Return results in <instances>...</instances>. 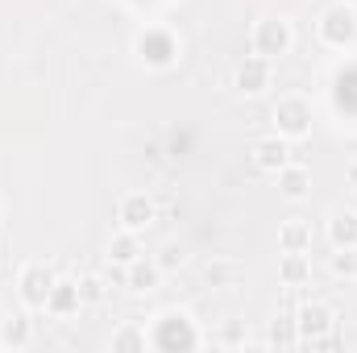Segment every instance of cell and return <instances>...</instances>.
I'll return each mask as SVG.
<instances>
[{"mask_svg":"<svg viewBox=\"0 0 357 353\" xmlns=\"http://www.w3.org/2000/svg\"><path fill=\"white\" fill-rule=\"evenodd\" d=\"M278 241H282V254H303V250L312 246V229H307L303 220H291V225H282Z\"/></svg>","mask_w":357,"mask_h":353,"instance_id":"obj_12","label":"cell"},{"mask_svg":"<svg viewBox=\"0 0 357 353\" xmlns=\"http://www.w3.org/2000/svg\"><path fill=\"white\" fill-rule=\"evenodd\" d=\"M328 241L337 250H357V216L354 212H337L328 220Z\"/></svg>","mask_w":357,"mask_h":353,"instance_id":"obj_10","label":"cell"},{"mask_svg":"<svg viewBox=\"0 0 357 353\" xmlns=\"http://www.w3.org/2000/svg\"><path fill=\"white\" fill-rule=\"evenodd\" d=\"M84 299H79V283H54L50 287V299H46V308H54V312H75Z\"/></svg>","mask_w":357,"mask_h":353,"instance_id":"obj_13","label":"cell"},{"mask_svg":"<svg viewBox=\"0 0 357 353\" xmlns=\"http://www.w3.org/2000/svg\"><path fill=\"white\" fill-rule=\"evenodd\" d=\"M0 333H4V341H8V345H29V320H25V316L4 320V324H0Z\"/></svg>","mask_w":357,"mask_h":353,"instance_id":"obj_19","label":"cell"},{"mask_svg":"<svg viewBox=\"0 0 357 353\" xmlns=\"http://www.w3.org/2000/svg\"><path fill=\"white\" fill-rule=\"evenodd\" d=\"M158 270H162V266L146 262V258H133V262L125 266V287H129V291H150V287L158 283Z\"/></svg>","mask_w":357,"mask_h":353,"instance_id":"obj_11","label":"cell"},{"mask_svg":"<svg viewBox=\"0 0 357 353\" xmlns=\"http://www.w3.org/2000/svg\"><path fill=\"white\" fill-rule=\"evenodd\" d=\"M287 46H291V25H287V21H278V17L258 21V29H254V50H258L262 59L287 54Z\"/></svg>","mask_w":357,"mask_h":353,"instance_id":"obj_2","label":"cell"},{"mask_svg":"<svg viewBox=\"0 0 357 353\" xmlns=\"http://www.w3.org/2000/svg\"><path fill=\"white\" fill-rule=\"evenodd\" d=\"M137 50H142V59H146V63L167 67V63L175 59V38H171L167 29H146V33L137 38Z\"/></svg>","mask_w":357,"mask_h":353,"instance_id":"obj_5","label":"cell"},{"mask_svg":"<svg viewBox=\"0 0 357 353\" xmlns=\"http://www.w3.org/2000/svg\"><path fill=\"white\" fill-rule=\"evenodd\" d=\"M349 4H357V0H349Z\"/></svg>","mask_w":357,"mask_h":353,"instance_id":"obj_26","label":"cell"},{"mask_svg":"<svg viewBox=\"0 0 357 353\" xmlns=\"http://www.w3.org/2000/svg\"><path fill=\"white\" fill-rule=\"evenodd\" d=\"M295 337H299V324H295V316H278V320L270 324V341H274V345L291 350V345H295Z\"/></svg>","mask_w":357,"mask_h":353,"instance_id":"obj_17","label":"cell"},{"mask_svg":"<svg viewBox=\"0 0 357 353\" xmlns=\"http://www.w3.org/2000/svg\"><path fill=\"white\" fill-rule=\"evenodd\" d=\"M108 258L121 266H129L133 258H142V246H137V237H133V229H125L121 237H112V246H108Z\"/></svg>","mask_w":357,"mask_h":353,"instance_id":"obj_15","label":"cell"},{"mask_svg":"<svg viewBox=\"0 0 357 353\" xmlns=\"http://www.w3.org/2000/svg\"><path fill=\"white\" fill-rule=\"evenodd\" d=\"M333 274L354 278V274H357V254H354V250H337V254H333Z\"/></svg>","mask_w":357,"mask_h":353,"instance_id":"obj_20","label":"cell"},{"mask_svg":"<svg viewBox=\"0 0 357 353\" xmlns=\"http://www.w3.org/2000/svg\"><path fill=\"white\" fill-rule=\"evenodd\" d=\"M178 262H183L178 246H167V250H162V262H158V266H162V270H171V266H178Z\"/></svg>","mask_w":357,"mask_h":353,"instance_id":"obj_23","label":"cell"},{"mask_svg":"<svg viewBox=\"0 0 357 353\" xmlns=\"http://www.w3.org/2000/svg\"><path fill=\"white\" fill-rule=\"evenodd\" d=\"M354 33H357V21L349 13V4H337V8H328L320 17V38L328 46H345V42H354Z\"/></svg>","mask_w":357,"mask_h":353,"instance_id":"obj_4","label":"cell"},{"mask_svg":"<svg viewBox=\"0 0 357 353\" xmlns=\"http://www.w3.org/2000/svg\"><path fill=\"white\" fill-rule=\"evenodd\" d=\"M158 345L162 350H171V345H183L187 350V345H195V333L183 324V316H167V329L158 333Z\"/></svg>","mask_w":357,"mask_h":353,"instance_id":"obj_14","label":"cell"},{"mask_svg":"<svg viewBox=\"0 0 357 353\" xmlns=\"http://www.w3.org/2000/svg\"><path fill=\"white\" fill-rule=\"evenodd\" d=\"M287 142L282 137H262L258 146H254V163L262 167V171H282L287 167Z\"/></svg>","mask_w":357,"mask_h":353,"instance_id":"obj_9","label":"cell"},{"mask_svg":"<svg viewBox=\"0 0 357 353\" xmlns=\"http://www.w3.org/2000/svg\"><path fill=\"white\" fill-rule=\"evenodd\" d=\"M278 274H282V283L299 287V283H303V278L312 274V266H307V258H303V254H287V258H282V270H278Z\"/></svg>","mask_w":357,"mask_h":353,"instance_id":"obj_18","label":"cell"},{"mask_svg":"<svg viewBox=\"0 0 357 353\" xmlns=\"http://www.w3.org/2000/svg\"><path fill=\"white\" fill-rule=\"evenodd\" d=\"M349 187H354V191H357V163H354V167H349Z\"/></svg>","mask_w":357,"mask_h":353,"instance_id":"obj_25","label":"cell"},{"mask_svg":"<svg viewBox=\"0 0 357 353\" xmlns=\"http://www.w3.org/2000/svg\"><path fill=\"white\" fill-rule=\"evenodd\" d=\"M270 84V59H245L241 67H237V88L241 91H266Z\"/></svg>","mask_w":357,"mask_h":353,"instance_id":"obj_8","label":"cell"},{"mask_svg":"<svg viewBox=\"0 0 357 353\" xmlns=\"http://www.w3.org/2000/svg\"><path fill=\"white\" fill-rule=\"evenodd\" d=\"M50 287H54V270H50V266H42V262L25 266V274H21V299H25L29 308H46Z\"/></svg>","mask_w":357,"mask_h":353,"instance_id":"obj_3","label":"cell"},{"mask_svg":"<svg viewBox=\"0 0 357 353\" xmlns=\"http://www.w3.org/2000/svg\"><path fill=\"white\" fill-rule=\"evenodd\" d=\"M295 324H299V333H303L307 341H316V337H328V329H333V312H328L324 303H307V308H299Z\"/></svg>","mask_w":357,"mask_h":353,"instance_id":"obj_7","label":"cell"},{"mask_svg":"<svg viewBox=\"0 0 357 353\" xmlns=\"http://www.w3.org/2000/svg\"><path fill=\"white\" fill-rule=\"evenodd\" d=\"M79 299H84V303H100V299H104V278L88 274V278L79 283Z\"/></svg>","mask_w":357,"mask_h":353,"instance_id":"obj_21","label":"cell"},{"mask_svg":"<svg viewBox=\"0 0 357 353\" xmlns=\"http://www.w3.org/2000/svg\"><path fill=\"white\" fill-rule=\"evenodd\" d=\"M229 274H233L229 266H208V278H212V283H220V278H229Z\"/></svg>","mask_w":357,"mask_h":353,"instance_id":"obj_24","label":"cell"},{"mask_svg":"<svg viewBox=\"0 0 357 353\" xmlns=\"http://www.w3.org/2000/svg\"><path fill=\"white\" fill-rule=\"evenodd\" d=\"M112 350H146V337L137 329H125V333L112 337Z\"/></svg>","mask_w":357,"mask_h":353,"instance_id":"obj_22","label":"cell"},{"mask_svg":"<svg viewBox=\"0 0 357 353\" xmlns=\"http://www.w3.org/2000/svg\"><path fill=\"white\" fill-rule=\"evenodd\" d=\"M278 187H282V195L299 200V195L307 191V171H303V167H291V163H287V167L278 171Z\"/></svg>","mask_w":357,"mask_h":353,"instance_id":"obj_16","label":"cell"},{"mask_svg":"<svg viewBox=\"0 0 357 353\" xmlns=\"http://www.w3.org/2000/svg\"><path fill=\"white\" fill-rule=\"evenodd\" d=\"M150 220H154V200H150V195L133 191V195H125V200H121V225H125V229H133V233H137V229H146Z\"/></svg>","mask_w":357,"mask_h":353,"instance_id":"obj_6","label":"cell"},{"mask_svg":"<svg viewBox=\"0 0 357 353\" xmlns=\"http://www.w3.org/2000/svg\"><path fill=\"white\" fill-rule=\"evenodd\" d=\"M274 129H278V137H307V129H312V108H307V100H299V96L278 100V104H274Z\"/></svg>","mask_w":357,"mask_h":353,"instance_id":"obj_1","label":"cell"}]
</instances>
